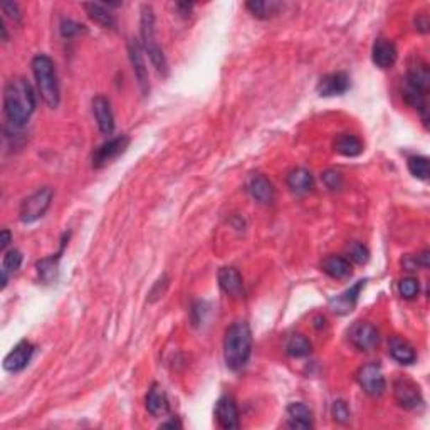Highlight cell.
I'll use <instances>...</instances> for the list:
<instances>
[{
	"label": "cell",
	"instance_id": "1",
	"mask_svg": "<svg viewBox=\"0 0 430 430\" xmlns=\"http://www.w3.org/2000/svg\"><path fill=\"white\" fill-rule=\"evenodd\" d=\"M35 109V94L26 78H15L3 88V114L14 128H22Z\"/></svg>",
	"mask_w": 430,
	"mask_h": 430
},
{
	"label": "cell",
	"instance_id": "2",
	"mask_svg": "<svg viewBox=\"0 0 430 430\" xmlns=\"http://www.w3.org/2000/svg\"><path fill=\"white\" fill-rule=\"evenodd\" d=\"M252 351V333L247 323L235 321L226 331L224 338V360L227 368L238 370L246 366Z\"/></svg>",
	"mask_w": 430,
	"mask_h": 430
},
{
	"label": "cell",
	"instance_id": "3",
	"mask_svg": "<svg viewBox=\"0 0 430 430\" xmlns=\"http://www.w3.org/2000/svg\"><path fill=\"white\" fill-rule=\"evenodd\" d=\"M33 73L37 82L39 94L49 108H57L61 102V89L53 59L46 54H39L33 59Z\"/></svg>",
	"mask_w": 430,
	"mask_h": 430
},
{
	"label": "cell",
	"instance_id": "4",
	"mask_svg": "<svg viewBox=\"0 0 430 430\" xmlns=\"http://www.w3.org/2000/svg\"><path fill=\"white\" fill-rule=\"evenodd\" d=\"M54 192L51 187H44L41 190L33 193L30 197H27L26 200L21 204L19 208V217L24 224H33L35 220H39L41 217L49 210L51 202H53Z\"/></svg>",
	"mask_w": 430,
	"mask_h": 430
},
{
	"label": "cell",
	"instance_id": "5",
	"mask_svg": "<svg viewBox=\"0 0 430 430\" xmlns=\"http://www.w3.org/2000/svg\"><path fill=\"white\" fill-rule=\"evenodd\" d=\"M357 382L363 392L370 397H382L385 393L386 382L378 363H366L357 372Z\"/></svg>",
	"mask_w": 430,
	"mask_h": 430
},
{
	"label": "cell",
	"instance_id": "6",
	"mask_svg": "<svg viewBox=\"0 0 430 430\" xmlns=\"http://www.w3.org/2000/svg\"><path fill=\"white\" fill-rule=\"evenodd\" d=\"M393 398L398 407L405 410H417L424 405V397H422L419 385L409 378H397L393 382Z\"/></svg>",
	"mask_w": 430,
	"mask_h": 430
},
{
	"label": "cell",
	"instance_id": "7",
	"mask_svg": "<svg viewBox=\"0 0 430 430\" xmlns=\"http://www.w3.org/2000/svg\"><path fill=\"white\" fill-rule=\"evenodd\" d=\"M351 345L360 351H373L380 343V334L372 323L358 321L350 330Z\"/></svg>",
	"mask_w": 430,
	"mask_h": 430
},
{
	"label": "cell",
	"instance_id": "8",
	"mask_svg": "<svg viewBox=\"0 0 430 430\" xmlns=\"http://www.w3.org/2000/svg\"><path fill=\"white\" fill-rule=\"evenodd\" d=\"M129 145V138L126 135L111 138L106 143H102L100 148L94 152L93 155V167L94 168H102L108 163H111L113 160H116L118 156L123 155Z\"/></svg>",
	"mask_w": 430,
	"mask_h": 430
},
{
	"label": "cell",
	"instance_id": "9",
	"mask_svg": "<svg viewBox=\"0 0 430 430\" xmlns=\"http://www.w3.org/2000/svg\"><path fill=\"white\" fill-rule=\"evenodd\" d=\"M34 350H35L34 345L30 341L27 340L19 341L17 345L9 351V355L3 358V368L10 373L22 372V370L29 365L30 360H33Z\"/></svg>",
	"mask_w": 430,
	"mask_h": 430
},
{
	"label": "cell",
	"instance_id": "10",
	"mask_svg": "<svg viewBox=\"0 0 430 430\" xmlns=\"http://www.w3.org/2000/svg\"><path fill=\"white\" fill-rule=\"evenodd\" d=\"M215 417L217 422L222 429L232 430V429H239L240 425V413L239 407L235 404V400L232 397H222L219 398L215 405Z\"/></svg>",
	"mask_w": 430,
	"mask_h": 430
},
{
	"label": "cell",
	"instance_id": "11",
	"mask_svg": "<svg viewBox=\"0 0 430 430\" xmlns=\"http://www.w3.org/2000/svg\"><path fill=\"white\" fill-rule=\"evenodd\" d=\"M128 54H129V61H132L133 66V73H135L138 86H140L141 93L143 96H147L150 93V81H148V68L145 64L143 53H141V46L138 44V41L132 39L128 42Z\"/></svg>",
	"mask_w": 430,
	"mask_h": 430
},
{
	"label": "cell",
	"instance_id": "12",
	"mask_svg": "<svg viewBox=\"0 0 430 430\" xmlns=\"http://www.w3.org/2000/svg\"><path fill=\"white\" fill-rule=\"evenodd\" d=\"M319 96H340L350 89V78L346 73H331L323 76L318 82Z\"/></svg>",
	"mask_w": 430,
	"mask_h": 430
},
{
	"label": "cell",
	"instance_id": "13",
	"mask_svg": "<svg viewBox=\"0 0 430 430\" xmlns=\"http://www.w3.org/2000/svg\"><path fill=\"white\" fill-rule=\"evenodd\" d=\"M246 187L249 195L256 200V202L262 205H271L274 202L276 199L274 185H272L264 175H251Z\"/></svg>",
	"mask_w": 430,
	"mask_h": 430
},
{
	"label": "cell",
	"instance_id": "14",
	"mask_svg": "<svg viewBox=\"0 0 430 430\" xmlns=\"http://www.w3.org/2000/svg\"><path fill=\"white\" fill-rule=\"evenodd\" d=\"M93 114L94 120H96L98 128L102 135H111L114 132V116L111 109V102L108 98L105 96H96L93 100Z\"/></svg>",
	"mask_w": 430,
	"mask_h": 430
},
{
	"label": "cell",
	"instance_id": "15",
	"mask_svg": "<svg viewBox=\"0 0 430 430\" xmlns=\"http://www.w3.org/2000/svg\"><path fill=\"white\" fill-rule=\"evenodd\" d=\"M398 57L397 47L392 41L388 39H378L377 42L373 44L372 49V59L373 64L380 69H390L393 64H395Z\"/></svg>",
	"mask_w": 430,
	"mask_h": 430
},
{
	"label": "cell",
	"instance_id": "16",
	"mask_svg": "<svg viewBox=\"0 0 430 430\" xmlns=\"http://www.w3.org/2000/svg\"><path fill=\"white\" fill-rule=\"evenodd\" d=\"M365 279L363 281H358L355 286H351L350 289H346L345 293H341L337 298L330 299V306L334 313L338 314H348L350 311H353L355 305H357L358 298H360L361 289L365 287Z\"/></svg>",
	"mask_w": 430,
	"mask_h": 430
},
{
	"label": "cell",
	"instance_id": "17",
	"mask_svg": "<svg viewBox=\"0 0 430 430\" xmlns=\"http://www.w3.org/2000/svg\"><path fill=\"white\" fill-rule=\"evenodd\" d=\"M219 286L231 298H242L244 296L242 276L234 267H222L219 271Z\"/></svg>",
	"mask_w": 430,
	"mask_h": 430
},
{
	"label": "cell",
	"instance_id": "18",
	"mask_svg": "<svg viewBox=\"0 0 430 430\" xmlns=\"http://www.w3.org/2000/svg\"><path fill=\"white\" fill-rule=\"evenodd\" d=\"M286 183L294 195H306V193L313 190L314 179L306 168H294V170L287 173Z\"/></svg>",
	"mask_w": 430,
	"mask_h": 430
},
{
	"label": "cell",
	"instance_id": "19",
	"mask_svg": "<svg viewBox=\"0 0 430 430\" xmlns=\"http://www.w3.org/2000/svg\"><path fill=\"white\" fill-rule=\"evenodd\" d=\"M287 425L291 429H313V413L307 405L294 402L287 407Z\"/></svg>",
	"mask_w": 430,
	"mask_h": 430
},
{
	"label": "cell",
	"instance_id": "20",
	"mask_svg": "<svg viewBox=\"0 0 430 430\" xmlns=\"http://www.w3.org/2000/svg\"><path fill=\"white\" fill-rule=\"evenodd\" d=\"M388 353L393 360L402 365H412L417 360V353L407 340L400 337H392L388 340Z\"/></svg>",
	"mask_w": 430,
	"mask_h": 430
},
{
	"label": "cell",
	"instance_id": "21",
	"mask_svg": "<svg viewBox=\"0 0 430 430\" xmlns=\"http://www.w3.org/2000/svg\"><path fill=\"white\" fill-rule=\"evenodd\" d=\"M147 410L150 415L153 417H165L170 410V404H168L167 393L163 392L160 385H152V388L147 393Z\"/></svg>",
	"mask_w": 430,
	"mask_h": 430
},
{
	"label": "cell",
	"instance_id": "22",
	"mask_svg": "<svg viewBox=\"0 0 430 430\" xmlns=\"http://www.w3.org/2000/svg\"><path fill=\"white\" fill-rule=\"evenodd\" d=\"M407 88L419 91L422 94H427L430 88V71L425 62H417L415 66L409 69L407 73Z\"/></svg>",
	"mask_w": 430,
	"mask_h": 430
},
{
	"label": "cell",
	"instance_id": "23",
	"mask_svg": "<svg viewBox=\"0 0 430 430\" xmlns=\"http://www.w3.org/2000/svg\"><path fill=\"white\" fill-rule=\"evenodd\" d=\"M321 269L325 274H328L333 279H345L351 274V266L348 259L341 258V256H328L321 262Z\"/></svg>",
	"mask_w": 430,
	"mask_h": 430
},
{
	"label": "cell",
	"instance_id": "24",
	"mask_svg": "<svg viewBox=\"0 0 430 430\" xmlns=\"http://www.w3.org/2000/svg\"><path fill=\"white\" fill-rule=\"evenodd\" d=\"M82 7H84L86 14H88L91 21L96 22L102 29H116V19L105 6H101V3H84Z\"/></svg>",
	"mask_w": 430,
	"mask_h": 430
},
{
	"label": "cell",
	"instance_id": "25",
	"mask_svg": "<svg viewBox=\"0 0 430 430\" xmlns=\"http://www.w3.org/2000/svg\"><path fill=\"white\" fill-rule=\"evenodd\" d=\"M334 150L343 156H358L363 152V143L358 136L343 133L334 140Z\"/></svg>",
	"mask_w": 430,
	"mask_h": 430
},
{
	"label": "cell",
	"instance_id": "26",
	"mask_svg": "<svg viewBox=\"0 0 430 430\" xmlns=\"http://www.w3.org/2000/svg\"><path fill=\"white\" fill-rule=\"evenodd\" d=\"M246 7L254 17L269 19L278 14L283 6L281 2H276V0H251V2L246 3Z\"/></svg>",
	"mask_w": 430,
	"mask_h": 430
},
{
	"label": "cell",
	"instance_id": "27",
	"mask_svg": "<svg viewBox=\"0 0 430 430\" xmlns=\"http://www.w3.org/2000/svg\"><path fill=\"white\" fill-rule=\"evenodd\" d=\"M22 266V254L21 251L12 249L7 251L6 256L2 259V289H6L7 281H9V276L15 274Z\"/></svg>",
	"mask_w": 430,
	"mask_h": 430
},
{
	"label": "cell",
	"instance_id": "28",
	"mask_svg": "<svg viewBox=\"0 0 430 430\" xmlns=\"http://www.w3.org/2000/svg\"><path fill=\"white\" fill-rule=\"evenodd\" d=\"M286 351L289 357L303 358L311 353V343L306 337H303V334H293V337L289 338V341H287Z\"/></svg>",
	"mask_w": 430,
	"mask_h": 430
},
{
	"label": "cell",
	"instance_id": "29",
	"mask_svg": "<svg viewBox=\"0 0 430 430\" xmlns=\"http://www.w3.org/2000/svg\"><path fill=\"white\" fill-rule=\"evenodd\" d=\"M409 172L412 173L415 179L419 180H427L429 179V159L427 156H410L407 161Z\"/></svg>",
	"mask_w": 430,
	"mask_h": 430
},
{
	"label": "cell",
	"instance_id": "30",
	"mask_svg": "<svg viewBox=\"0 0 430 430\" xmlns=\"http://www.w3.org/2000/svg\"><path fill=\"white\" fill-rule=\"evenodd\" d=\"M398 291H400V296L404 299H413L419 294L420 284L415 278H404L398 283Z\"/></svg>",
	"mask_w": 430,
	"mask_h": 430
},
{
	"label": "cell",
	"instance_id": "31",
	"mask_svg": "<svg viewBox=\"0 0 430 430\" xmlns=\"http://www.w3.org/2000/svg\"><path fill=\"white\" fill-rule=\"evenodd\" d=\"M348 256H350V259L357 264H366L370 259L368 249H366V247L360 242L351 244V246L348 247Z\"/></svg>",
	"mask_w": 430,
	"mask_h": 430
},
{
	"label": "cell",
	"instance_id": "32",
	"mask_svg": "<svg viewBox=\"0 0 430 430\" xmlns=\"http://www.w3.org/2000/svg\"><path fill=\"white\" fill-rule=\"evenodd\" d=\"M81 33H86V27L81 26L80 22H74L71 19H64L61 22V34L62 37H74V35H80Z\"/></svg>",
	"mask_w": 430,
	"mask_h": 430
},
{
	"label": "cell",
	"instance_id": "33",
	"mask_svg": "<svg viewBox=\"0 0 430 430\" xmlns=\"http://www.w3.org/2000/svg\"><path fill=\"white\" fill-rule=\"evenodd\" d=\"M321 180H323V183L330 188V190H340V188L343 187V177H341V173L337 170H326L321 175Z\"/></svg>",
	"mask_w": 430,
	"mask_h": 430
},
{
	"label": "cell",
	"instance_id": "34",
	"mask_svg": "<svg viewBox=\"0 0 430 430\" xmlns=\"http://www.w3.org/2000/svg\"><path fill=\"white\" fill-rule=\"evenodd\" d=\"M56 262H54V259H42L37 262V271L39 274H41V278L44 279V281H51V279L54 278V274H56Z\"/></svg>",
	"mask_w": 430,
	"mask_h": 430
},
{
	"label": "cell",
	"instance_id": "35",
	"mask_svg": "<svg viewBox=\"0 0 430 430\" xmlns=\"http://www.w3.org/2000/svg\"><path fill=\"white\" fill-rule=\"evenodd\" d=\"M333 419L338 422V424H346L350 420V409L346 405V402L337 400L333 405Z\"/></svg>",
	"mask_w": 430,
	"mask_h": 430
},
{
	"label": "cell",
	"instance_id": "36",
	"mask_svg": "<svg viewBox=\"0 0 430 430\" xmlns=\"http://www.w3.org/2000/svg\"><path fill=\"white\" fill-rule=\"evenodd\" d=\"M0 7H2V10L6 12L7 15H9L10 19H14V21L21 22L22 15H21V9H19V6L15 2H2L0 3Z\"/></svg>",
	"mask_w": 430,
	"mask_h": 430
},
{
	"label": "cell",
	"instance_id": "37",
	"mask_svg": "<svg viewBox=\"0 0 430 430\" xmlns=\"http://www.w3.org/2000/svg\"><path fill=\"white\" fill-rule=\"evenodd\" d=\"M10 239H12L10 232L7 231V229H3L2 234H0V251H6L7 249V246H9V244H10Z\"/></svg>",
	"mask_w": 430,
	"mask_h": 430
},
{
	"label": "cell",
	"instance_id": "38",
	"mask_svg": "<svg viewBox=\"0 0 430 430\" xmlns=\"http://www.w3.org/2000/svg\"><path fill=\"white\" fill-rule=\"evenodd\" d=\"M161 427H172V429H180L181 427V424L179 420H175V419H172L170 422H165V424H161Z\"/></svg>",
	"mask_w": 430,
	"mask_h": 430
}]
</instances>
